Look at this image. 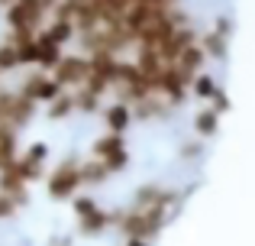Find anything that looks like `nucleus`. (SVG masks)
<instances>
[{
	"mask_svg": "<svg viewBox=\"0 0 255 246\" xmlns=\"http://www.w3.org/2000/svg\"><path fill=\"white\" fill-rule=\"evenodd\" d=\"M120 149H126V146H123V136L110 130L104 139H97V143H94V159H100V162H104V159H110L113 152H120Z\"/></svg>",
	"mask_w": 255,
	"mask_h": 246,
	"instance_id": "2",
	"label": "nucleus"
},
{
	"mask_svg": "<svg viewBox=\"0 0 255 246\" xmlns=\"http://www.w3.org/2000/svg\"><path fill=\"white\" fill-rule=\"evenodd\" d=\"M71 208H75V214L81 217V221H84V217H91L94 211H100L97 201H91V198H75V204H71Z\"/></svg>",
	"mask_w": 255,
	"mask_h": 246,
	"instance_id": "6",
	"label": "nucleus"
},
{
	"mask_svg": "<svg viewBox=\"0 0 255 246\" xmlns=\"http://www.w3.org/2000/svg\"><path fill=\"white\" fill-rule=\"evenodd\" d=\"M217 110L213 107H207V110H200L197 114V120H194V130L200 133V136H210V133H217Z\"/></svg>",
	"mask_w": 255,
	"mask_h": 246,
	"instance_id": "4",
	"label": "nucleus"
},
{
	"mask_svg": "<svg viewBox=\"0 0 255 246\" xmlns=\"http://www.w3.org/2000/svg\"><path fill=\"white\" fill-rule=\"evenodd\" d=\"M81 185V175H78V165L75 162H65L58 172H52L49 175V195L52 198H71V191Z\"/></svg>",
	"mask_w": 255,
	"mask_h": 246,
	"instance_id": "1",
	"label": "nucleus"
},
{
	"mask_svg": "<svg viewBox=\"0 0 255 246\" xmlns=\"http://www.w3.org/2000/svg\"><path fill=\"white\" fill-rule=\"evenodd\" d=\"M197 152H200V146H197V143H187L181 156H184V159H191V156H197Z\"/></svg>",
	"mask_w": 255,
	"mask_h": 246,
	"instance_id": "7",
	"label": "nucleus"
},
{
	"mask_svg": "<svg viewBox=\"0 0 255 246\" xmlns=\"http://www.w3.org/2000/svg\"><path fill=\"white\" fill-rule=\"evenodd\" d=\"M126 246H149V240H142V237H129V243Z\"/></svg>",
	"mask_w": 255,
	"mask_h": 246,
	"instance_id": "8",
	"label": "nucleus"
},
{
	"mask_svg": "<svg viewBox=\"0 0 255 246\" xmlns=\"http://www.w3.org/2000/svg\"><path fill=\"white\" fill-rule=\"evenodd\" d=\"M187 88H194V94H197V97H210L213 91H217V88H213V81H210L207 75H194Z\"/></svg>",
	"mask_w": 255,
	"mask_h": 246,
	"instance_id": "5",
	"label": "nucleus"
},
{
	"mask_svg": "<svg viewBox=\"0 0 255 246\" xmlns=\"http://www.w3.org/2000/svg\"><path fill=\"white\" fill-rule=\"evenodd\" d=\"M129 120H132V110L126 107V101H117L110 110H107V123H110L113 133H123L126 126H129Z\"/></svg>",
	"mask_w": 255,
	"mask_h": 246,
	"instance_id": "3",
	"label": "nucleus"
}]
</instances>
